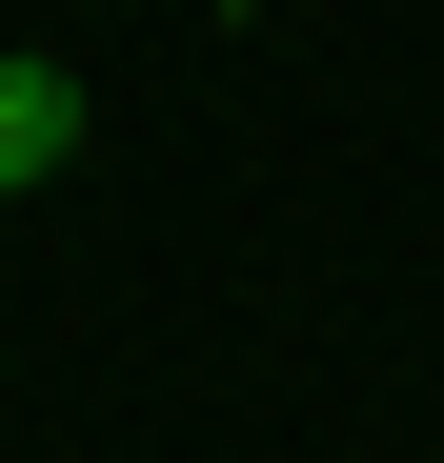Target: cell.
Instances as JSON below:
<instances>
[{"instance_id": "6da1fadb", "label": "cell", "mask_w": 444, "mask_h": 463, "mask_svg": "<svg viewBox=\"0 0 444 463\" xmlns=\"http://www.w3.org/2000/svg\"><path fill=\"white\" fill-rule=\"evenodd\" d=\"M61 162H82V81H61V61H0V202L61 182Z\"/></svg>"}]
</instances>
